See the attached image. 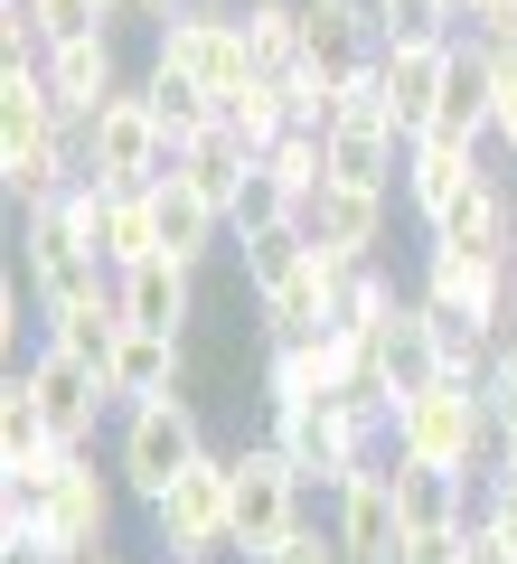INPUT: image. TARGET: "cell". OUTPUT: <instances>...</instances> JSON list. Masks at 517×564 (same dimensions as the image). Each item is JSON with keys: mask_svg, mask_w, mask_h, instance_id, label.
I'll list each match as a JSON object with an SVG mask.
<instances>
[{"mask_svg": "<svg viewBox=\"0 0 517 564\" xmlns=\"http://www.w3.org/2000/svg\"><path fill=\"white\" fill-rule=\"evenodd\" d=\"M47 348H66V358H85V367L104 377V367H114V348H122V311H114V302L57 311V321H47Z\"/></svg>", "mask_w": 517, "mask_h": 564, "instance_id": "obj_32", "label": "cell"}, {"mask_svg": "<svg viewBox=\"0 0 517 564\" xmlns=\"http://www.w3.org/2000/svg\"><path fill=\"white\" fill-rule=\"evenodd\" d=\"M263 443L301 470V489H338L358 462H377L386 433L338 395H311V404H263Z\"/></svg>", "mask_w": 517, "mask_h": 564, "instance_id": "obj_4", "label": "cell"}, {"mask_svg": "<svg viewBox=\"0 0 517 564\" xmlns=\"http://www.w3.org/2000/svg\"><path fill=\"white\" fill-rule=\"evenodd\" d=\"M386 452H405V462H433V470H461V480H489V462H498V423H489V404H480L471 377H433L423 395L396 404V433H386Z\"/></svg>", "mask_w": 517, "mask_h": 564, "instance_id": "obj_1", "label": "cell"}, {"mask_svg": "<svg viewBox=\"0 0 517 564\" xmlns=\"http://www.w3.org/2000/svg\"><path fill=\"white\" fill-rule=\"evenodd\" d=\"M236 29H245V57L255 76H292L301 66V0H236Z\"/></svg>", "mask_w": 517, "mask_h": 564, "instance_id": "obj_27", "label": "cell"}, {"mask_svg": "<svg viewBox=\"0 0 517 564\" xmlns=\"http://www.w3.org/2000/svg\"><path fill=\"white\" fill-rule=\"evenodd\" d=\"M207 452H217V443H207V423H198V395L132 404V414L114 423V480H122V499H141V508L170 499Z\"/></svg>", "mask_w": 517, "mask_h": 564, "instance_id": "obj_3", "label": "cell"}, {"mask_svg": "<svg viewBox=\"0 0 517 564\" xmlns=\"http://www.w3.org/2000/svg\"><path fill=\"white\" fill-rule=\"evenodd\" d=\"M104 386H114L122 414H132V404H170V395H189V339L122 329V348H114V367H104Z\"/></svg>", "mask_w": 517, "mask_h": 564, "instance_id": "obj_20", "label": "cell"}, {"mask_svg": "<svg viewBox=\"0 0 517 564\" xmlns=\"http://www.w3.org/2000/svg\"><path fill=\"white\" fill-rule=\"evenodd\" d=\"M273 564H348V555H338V536H330V527H301V536L282 545Z\"/></svg>", "mask_w": 517, "mask_h": 564, "instance_id": "obj_41", "label": "cell"}, {"mask_svg": "<svg viewBox=\"0 0 517 564\" xmlns=\"http://www.w3.org/2000/svg\"><path fill=\"white\" fill-rule=\"evenodd\" d=\"M189 0H141V29H160V20H180Z\"/></svg>", "mask_w": 517, "mask_h": 564, "instance_id": "obj_43", "label": "cell"}, {"mask_svg": "<svg viewBox=\"0 0 517 564\" xmlns=\"http://www.w3.org/2000/svg\"><path fill=\"white\" fill-rule=\"evenodd\" d=\"M320 151H330V180H348V188H386V198H396V188H405V151H414V141L386 122L377 85H358V95H338V122L320 132Z\"/></svg>", "mask_w": 517, "mask_h": 564, "instance_id": "obj_10", "label": "cell"}, {"mask_svg": "<svg viewBox=\"0 0 517 564\" xmlns=\"http://www.w3.org/2000/svg\"><path fill=\"white\" fill-rule=\"evenodd\" d=\"M180 180L198 188V198L217 207V217H236L245 180H255V151H245V141H226V122H217L207 141H189V151H180Z\"/></svg>", "mask_w": 517, "mask_h": 564, "instance_id": "obj_26", "label": "cell"}, {"mask_svg": "<svg viewBox=\"0 0 517 564\" xmlns=\"http://www.w3.org/2000/svg\"><path fill=\"white\" fill-rule=\"evenodd\" d=\"M10 273L29 282V311L57 321V311H85V302H114V263L95 254V236L76 226V207H29L20 217V263Z\"/></svg>", "mask_w": 517, "mask_h": 564, "instance_id": "obj_2", "label": "cell"}, {"mask_svg": "<svg viewBox=\"0 0 517 564\" xmlns=\"http://www.w3.org/2000/svg\"><path fill=\"white\" fill-rule=\"evenodd\" d=\"M151 66L189 76L207 104H217V122H226V104L255 85V57H245V29H236V0H189L180 20H160V29H151Z\"/></svg>", "mask_w": 517, "mask_h": 564, "instance_id": "obj_5", "label": "cell"}, {"mask_svg": "<svg viewBox=\"0 0 517 564\" xmlns=\"http://www.w3.org/2000/svg\"><path fill=\"white\" fill-rule=\"evenodd\" d=\"M396 311H405L396 273H386V263H348V282H338V321H330V329H358V339H377Z\"/></svg>", "mask_w": 517, "mask_h": 564, "instance_id": "obj_31", "label": "cell"}, {"mask_svg": "<svg viewBox=\"0 0 517 564\" xmlns=\"http://www.w3.org/2000/svg\"><path fill=\"white\" fill-rule=\"evenodd\" d=\"M301 66L330 95H358L386 66V10L377 0H301Z\"/></svg>", "mask_w": 517, "mask_h": 564, "instance_id": "obj_8", "label": "cell"}, {"mask_svg": "<svg viewBox=\"0 0 517 564\" xmlns=\"http://www.w3.org/2000/svg\"><path fill=\"white\" fill-rule=\"evenodd\" d=\"M405 564H461V536H423V545H405Z\"/></svg>", "mask_w": 517, "mask_h": 564, "instance_id": "obj_42", "label": "cell"}, {"mask_svg": "<svg viewBox=\"0 0 517 564\" xmlns=\"http://www.w3.org/2000/svg\"><path fill=\"white\" fill-rule=\"evenodd\" d=\"M461 564H517V536H498V527L471 508V527H461Z\"/></svg>", "mask_w": 517, "mask_h": 564, "instance_id": "obj_39", "label": "cell"}, {"mask_svg": "<svg viewBox=\"0 0 517 564\" xmlns=\"http://www.w3.org/2000/svg\"><path fill=\"white\" fill-rule=\"evenodd\" d=\"M489 161H517V39L489 47Z\"/></svg>", "mask_w": 517, "mask_h": 564, "instance_id": "obj_36", "label": "cell"}, {"mask_svg": "<svg viewBox=\"0 0 517 564\" xmlns=\"http://www.w3.org/2000/svg\"><path fill=\"white\" fill-rule=\"evenodd\" d=\"M57 85H47V66L29 57V66H0V151H29V141H47L57 132Z\"/></svg>", "mask_w": 517, "mask_h": 564, "instance_id": "obj_25", "label": "cell"}, {"mask_svg": "<svg viewBox=\"0 0 517 564\" xmlns=\"http://www.w3.org/2000/svg\"><path fill=\"white\" fill-rule=\"evenodd\" d=\"M114 311L122 329H151V339H189L198 329V273L189 263H132V273H114Z\"/></svg>", "mask_w": 517, "mask_h": 564, "instance_id": "obj_16", "label": "cell"}, {"mask_svg": "<svg viewBox=\"0 0 517 564\" xmlns=\"http://www.w3.org/2000/svg\"><path fill=\"white\" fill-rule=\"evenodd\" d=\"M461 39L508 47V39H517V0H461Z\"/></svg>", "mask_w": 517, "mask_h": 564, "instance_id": "obj_38", "label": "cell"}, {"mask_svg": "<svg viewBox=\"0 0 517 564\" xmlns=\"http://www.w3.org/2000/svg\"><path fill=\"white\" fill-rule=\"evenodd\" d=\"M47 85H57V113H76V122H95L114 95H132V76H122V39L104 29V39H76V47H47Z\"/></svg>", "mask_w": 517, "mask_h": 564, "instance_id": "obj_19", "label": "cell"}, {"mask_svg": "<svg viewBox=\"0 0 517 564\" xmlns=\"http://www.w3.org/2000/svg\"><path fill=\"white\" fill-rule=\"evenodd\" d=\"M330 536L348 564H405V518H396V452L358 462L330 489Z\"/></svg>", "mask_w": 517, "mask_h": 564, "instance_id": "obj_9", "label": "cell"}, {"mask_svg": "<svg viewBox=\"0 0 517 564\" xmlns=\"http://www.w3.org/2000/svg\"><path fill=\"white\" fill-rule=\"evenodd\" d=\"M85 564H122V555H114V545H104V555H85Z\"/></svg>", "mask_w": 517, "mask_h": 564, "instance_id": "obj_45", "label": "cell"}, {"mask_svg": "<svg viewBox=\"0 0 517 564\" xmlns=\"http://www.w3.org/2000/svg\"><path fill=\"white\" fill-rule=\"evenodd\" d=\"M330 395V358H320V339H273L263 348V404H311Z\"/></svg>", "mask_w": 517, "mask_h": 564, "instance_id": "obj_30", "label": "cell"}, {"mask_svg": "<svg viewBox=\"0 0 517 564\" xmlns=\"http://www.w3.org/2000/svg\"><path fill=\"white\" fill-rule=\"evenodd\" d=\"M480 508V480H461V470H433V462H405L396 452V518H405V545L423 536H461Z\"/></svg>", "mask_w": 517, "mask_h": 564, "instance_id": "obj_18", "label": "cell"}, {"mask_svg": "<svg viewBox=\"0 0 517 564\" xmlns=\"http://www.w3.org/2000/svg\"><path fill=\"white\" fill-rule=\"evenodd\" d=\"M414 292H423V302H442V311H461V321H480V329L498 339V329H508L517 263L471 254V245H433V236H423V273H414Z\"/></svg>", "mask_w": 517, "mask_h": 564, "instance_id": "obj_12", "label": "cell"}, {"mask_svg": "<svg viewBox=\"0 0 517 564\" xmlns=\"http://www.w3.org/2000/svg\"><path fill=\"white\" fill-rule=\"evenodd\" d=\"M180 170V151H170V132H160V113H151V95H141V76H132V95H114L95 113V180H114V188H160Z\"/></svg>", "mask_w": 517, "mask_h": 564, "instance_id": "obj_11", "label": "cell"}, {"mask_svg": "<svg viewBox=\"0 0 517 564\" xmlns=\"http://www.w3.org/2000/svg\"><path fill=\"white\" fill-rule=\"evenodd\" d=\"M263 170L282 180V198H292V207H311L320 188H330V151H320V132H282L273 151H263Z\"/></svg>", "mask_w": 517, "mask_h": 564, "instance_id": "obj_33", "label": "cell"}, {"mask_svg": "<svg viewBox=\"0 0 517 564\" xmlns=\"http://www.w3.org/2000/svg\"><path fill=\"white\" fill-rule=\"evenodd\" d=\"M480 170H489V151H471V141H433V132H423L414 151H405V188H396V198H405V217H414V226H433L442 207H452L461 188L480 180Z\"/></svg>", "mask_w": 517, "mask_h": 564, "instance_id": "obj_21", "label": "cell"}, {"mask_svg": "<svg viewBox=\"0 0 517 564\" xmlns=\"http://www.w3.org/2000/svg\"><path fill=\"white\" fill-rule=\"evenodd\" d=\"M301 254H311V236H301V226H273V236L236 245V263H245V302H263L273 282H292V273H301Z\"/></svg>", "mask_w": 517, "mask_h": 564, "instance_id": "obj_34", "label": "cell"}, {"mask_svg": "<svg viewBox=\"0 0 517 564\" xmlns=\"http://www.w3.org/2000/svg\"><path fill=\"white\" fill-rule=\"evenodd\" d=\"M489 470H508V480H517V423L498 433V462H489Z\"/></svg>", "mask_w": 517, "mask_h": 564, "instance_id": "obj_44", "label": "cell"}, {"mask_svg": "<svg viewBox=\"0 0 517 564\" xmlns=\"http://www.w3.org/2000/svg\"><path fill=\"white\" fill-rule=\"evenodd\" d=\"M480 518H489L498 536H517V480H508V470H489V480H480Z\"/></svg>", "mask_w": 517, "mask_h": 564, "instance_id": "obj_40", "label": "cell"}, {"mask_svg": "<svg viewBox=\"0 0 517 564\" xmlns=\"http://www.w3.org/2000/svg\"><path fill=\"white\" fill-rule=\"evenodd\" d=\"M377 367H386V386H396V404H405V395H423V386L442 377V339H433V311H423L414 292H405V311H396V321L377 329Z\"/></svg>", "mask_w": 517, "mask_h": 564, "instance_id": "obj_24", "label": "cell"}, {"mask_svg": "<svg viewBox=\"0 0 517 564\" xmlns=\"http://www.w3.org/2000/svg\"><path fill=\"white\" fill-rule=\"evenodd\" d=\"M433 141H471V151H489V47H480V39H461V47H452Z\"/></svg>", "mask_w": 517, "mask_h": 564, "instance_id": "obj_23", "label": "cell"}, {"mask_svg": "<svg viewBox=\"0 0 517 564\" xmlns=\"http://www.w3.org/2000/svg\"><path fill=\"white\" fill-rule=\"evenodd\" d=\"M20 377L39 386V404H47V433H57L66 452H95V433H104V423H122L114 386H104V377H95L85 358H66V348H47V339H39V358H29Z\"/></svg>", "mask_w": 517, "mask_h": 564, "instance_id": "obj_13", "label": "cell"}, {"mask_svg": "<svg viewBox=\"0 0 517 564\" xmlns=\"http://www.w3.org/2000/svg\"><path fill=\"white\" fill-rule=\"evenodd\" d=\"M141 95H151V113H160V132H170V151H189V141L217 132V104H207L189 76H170V66H141Z\"/></svg>", "mask_w": 517, "mask_h": 564, "instance_id": "obj_28", "label": "cell"}, {"mask_svg": "<svg viewBox=\"0 0 517 564\" xmlns=\"http://www.w3.org/2000/svg\"><path fill=\"white\" fill-rule=\"evenodd\" d=\"M66 207H76V226L95 236V254L114 263V273H132V263H160V217H151V188L85 180V188H66Z\"/></svg>", "mask_w": 517, "mask_h": 564, "instance_id": "obj_14", "label": "cell"}, {"mask_svg": "<svg viewBox=\"0 0 517 564\" xmlns=\"http://www.w3.org/2000/svg\"><path fill=\"white\" fill-rule=\"evenodd\" d=\"M20 10H29V29H39V47H76V39H104V29H114L104 0H20Z\"/></svg>", "mask_w": 517, "mask_h": 564, "instance_id": "obj_35", "label": "cell"}, {"mask_svg": "<svg viewBox=\"0 0 517 564\" xmlns=\"http://www.w3.org/2000/svg\"><path fill=\"white\" fill-rule=\"evenodd\" d=\"M452 47H461V39L386 47V66H377V104H386V122H396L405 141L433 132V113H442V76H452Z\"/></svg>", "mask_w": 517, "mask_h": 564, "instance_id": "obj_17", "label": "cell"}, {"mask_svg": "<svg viewBox=\"0 0 517 564\" xmlns=\"http://www.w3.org/2000/svg\"><path fill=\"white\" fill-rule=\"evenodd\" d=\"M386 226H396V198H386V188H348V180H330L301 207V236H311L320 254H338V263H377Z\"/></svg>", "mask_w": 517, "mask_h": 564, "instance_id": "obj_15", "label": "cell"}, {"mask_svg": "<svg viewBox=\"0 0 517 564\" xmlns=\"http://www.w3.org/2000/svg\"><path fill=\"white\" fill-rule=\"evenodd\" d=\"M226 462H236V555H245V564H273L282 545L311 527V508H301L311 489H301V470L282 462L263 433H255V443H236Z\"/></svg>", "mask_w": 517, "mask_h": 564, "instance_id": "obj_7", "label": "cell"}, {"mask_svg": "<svg viewBox=\"0 0 517 564\" xmlns=\"http://www.w3.org/2000/svg\"><path fill=\"white\" fill-rule=\"evenodd\" d=\"M151 217H160V254H170V263H189V273H198V263L217 254V245H236V236H226V217H217V207H207L198 188L180 180V170H170V180L151 188Z\"/></svg>", "mask_w": 517, "mask_h": 564, "instance_id": "obj_22", "label": "cell"}, {"mask_svg": "<svg viewBox=\"0 0 517 564\" xmlns=\"http://www.w3.org/2000/svg\"><path fill=\"white\" fill-rule=\"evenodd\" d=\"M480 404H489L498 433L517 423V339H498V348H489V367H480Z\"/></svg>", "mask_w": 517, "mask_h": 564, "instance_id": "obj_37", "label": "cell"}, {"mask_svg": "<svg viewBox=\"0 0 517 564\" xmlns=\"http://www.w3.org/2000/svg\"><path fill=\"white\" fill-rule=\"evenodd\" d=\"M151 545H160V564L236 555V462H226V452H207L170 499H151Z\"/></svg>", "mask_w": 517, "mask_h": 564, "instance_id": "obj_6", "label": "cell"}, {"mask_svg": "<svg viewBox=\"0 0 517 564\" xmlns=\"http://www.w3.org/2000/svg\"><path fill=\"white\" fill-rule=\"evenodd\" d=\"M282 132H301V122H292V95H282L273 76H255V85H245L236 104H226V141H245L255 161H263V151H273Z\"/></svg>", "mask_w": 517, "mask_h": 564, "instance_id": "obj_29", "label": "cell"}]
</instances>
